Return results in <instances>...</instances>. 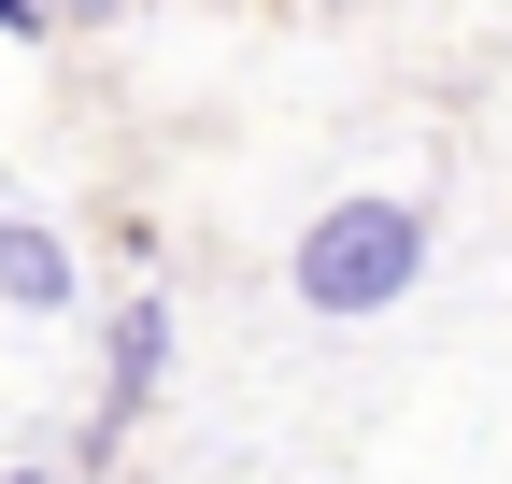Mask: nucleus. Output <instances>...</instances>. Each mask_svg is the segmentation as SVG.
<instances>
[{
	"label": "nucleus",
	"instance_id": "obj_3",
	"mask_svg": "<svg viewBox=\"0 0 512 484\" xmlns=\"http://www.w3.org/2000/svg\"><path fill=\"white\" fill-rule=\"evenodd\" d=\"M157 356H171V314H157V299H128V314H114V399H143Z\"/></svg>",
	"mask_w": 512,
	"mask_h": 484
},
{
	"label": "nucleus",
	"instance_id": "obj_1",
	"mask_svg": "<svg viewBox=\"0 0 512 484\" xmlns=\"http://www.w3.org/2000/svg\"><path fill=\"white\" fill-rule=\"evenodd\" d=\"M413 271H427V214L413 200H342V214L299 228V299L313 314H384Z\"/></svg>",
	"mask_w": 512,
	"mask_h": 484
},
{
	"label": "nucleus",
	"instance_id": "obj_5",
	"mask_svg": "<svg viewBox=\"0 0 512 484\" xmlns=\"http://www.w3.org/2000/svg\"><path fill=\"white\" fill-rule=\"evenodd\" d=\"M0 484H43V470H0Z\"/></svg>",
	"mask_w": 512,
	"mask_h": 484
},
{
	"label": "nucleus",
	"instance_id": "obj_2",
	"mask_svg": "<svg viewBox=\"0 0 512 484\" xmlns=\"http://www.w3.org/2000/svg\"><path fill=\"white\" fill-rule=\"evenodd\" d=\"M0 299H15V314H57V299H72V257H57L43 228H0Z\"/></svg>",
	"mask_w": 512,
	"mask_h": 484
},
{
	"label": "nucleus",
	"instance_id": "obj_4",
	"mask_svg": "<svg viewBox=\"0 0 512 484\" xmlns=\"http://www.w3.org/2000/svg\"><path fill=\"white\" fill-rule=\"evenodd\" d=\"M0 29H43V0H0Z\"/></svg>",
	"mask_w": 512,
	"mask_h": 484
}]
</instances>
